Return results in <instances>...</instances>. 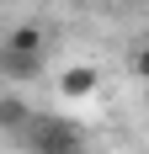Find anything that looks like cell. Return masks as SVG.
Returning <instances> with one entry per match:
<instances>
[{"label":"cell","mask_w":149,"mask_h":154,"mask_svg":"<svg viewBox=\"0 0 149 154\" xmlns=\"http://www.w3.org/2000/svg\"><path fill=\"white\" fill-rule=\"evenodd\" d=\"M32 154H85V128L69 122V117H53V112H37L27 128Z\"/></svg>","instance_id":"cell-1"},{"label":"cell","mask_w":149,"mask_h":154,"mask_svg":"<svg viewBox=\"0 0 149 154\" xmlns=\"http://www.w3.org/2000/svg\"><path fill=\"white\" fill-rule=\"evenodd\" d=\"M128 69H133V75H138V80L149 85V43H138V48H133V59H128Z\"/></svg>","instance_id":"cell-6"},{"label":"cell","mask_w":149,"mask_h":154,"mask_svg":"<svg viewBox=\"0 0 149 154\" xmlns=\"http://www.w3.org/2000/svg\"><path fill=\"white\" fill-rule=\"evenodd\" d=\"M32 117H37V112L27 106V96H16V91L0 96V133H27Z\"/></svg>","instance_id":"cell-4"},{"label":"cell","mask_w":149,"mask_h":154,"mask_svg":"<svg viewBox=\"0 0 149 154\" xmlns=\"http://www.w3.org/2000/svg\"><path fill=\"white\" fill-rule=\"evenodd\" d=\"M0 75L16 80V85H21V80H37L43 75V53H16V48L0 43Z\"/></svg>","instance_id":"cell-3"},{"label":"cell","mask_w":149,"mask_h":154,"mask_svg":"<svg viewBox=\"0 0 149 154\" xmlns=\"http://www.w3.org/2000/svg\"><path fill=\"white\" fill-rule=\"evenodd\" d=\"M5 48H16V53H43L48 37H43V27H37V21H21V27L5 37Z\"/></svg>","instance_id":"cell-5"},{"label":"cell","mask_w":149,"mask_h":154,"mask_svg":"<svg viewBox=\"0 0 149 154\" xmlns=\"http://www.w3.org/2000/svg\"><path fill=\"white\" fill-rule=\"evenodd\" d=\"M96 85H101L96 64H69V69L59 75V96L64 101H85V96H96Z\"/></svg>","instance_id":"cell-2"}]
</instances>
